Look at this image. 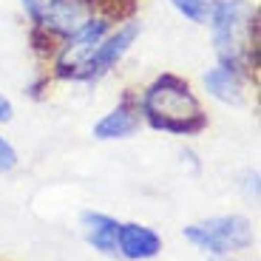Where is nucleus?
Listing matches in <instances>:
<instances>
[{"mask_svg": "<svg viewBox=\"0 0 261 261\" xmlns=\"http://www.w3.org/2000/svg\"><path fill=\"white\" fill-rule=\"evenodd\" d=\"M94 14H97V6H94L91 0H48L46 9L40 12V17L32 23L34 48L43 57H48L57 40L74 34Z\"/></svg>", "mask_w": 261, "mask_h": 261, "instance_id": "nucleus-4", "label": "nucleus"}, {"mask_svg": "<svg viewBox=\"0 0 261 261\" xmlns=\"http://www.w3.org/2000/svg\"><path fill=\"white\" fill-rule=\"evenodd\" d=\"M210 32L219 63L244 74L258 65V6L250 0H216Z\"/></svg>", "mask_w": 261, "mask_h": 261, "instance_id": "nucleus-2", "label": "nucleus"}, {"mask_svg": "<svg viewBox=\"0 0 261 261\" xmlns=\"http://www.w3.org/2000/svg\"><path fill=\"white\" fill-rule=\"evenodd\" d=\"M170 6L176 9L182 17H188L190 23L204 26V23L210 20V14H213L216 0H170Z\"/></svg>", "mask_w": 261, "mask_h": 261, "instance_id": "nucleus-11", "label": "nucleus"}, {"mask_svg": "<svg viewBox=\"0 0 261 261\" xmlns=\"http://www.w3.org/2000/svg\"><path fill=\"white\" fill-rule=\"evenodd\" d=\"M117 250H119V258L148 261V258H156L159 255V250H162V239H159L156 230L145 227V224L125 222V224H119Z\"/></svg>", "mask_w": 261, "mask_h": 261, "instance_id": "nucleus-8", "label": "nucleus"}, {"mask_svg": "<svg viewBox=\"0 0 261 261\" xmlns=\"http://www.w3.org/2000/svg\"><path fill=\"white\" fill-rule=\"evenodd\" d=\"M185 239L190 244H196L199 250L210 255H230L242 253L253 244V224L244 216H213L204 222L188 224L182 230Z\"/></svg>", "mask_w": 261, "mask_h": 261, "instance_id": "nucleus-5", "label": "nucleus"}, {"mask_svg": "<svg viewBox=\"0 0 261 261\" xmlns=\"http://www.w3.org/2000/svg\"><path fill=\"white\" fill-rule=\"evenodd\" d=\"M91 3L97 6V12H105L117 20L134 12V0H91Z\"/></svg>", "mask_w": 261, "mask_h": 261, "instance_id": "nucleus-12", "label": "nucleus"}, {"mask_svg": "<svg viewBox=\"0 0 261 261\" xmlns=\"http://www.w3.org/2000/svg\"><path fill=\"white\" fill-rule=\"evenodd\" d=\"M117 17L105 12H97L85 26H80L74 34L57 40L48 54V68H51V77L54 80H80L85 71L88 60L94 57V51L99 48L108 32L114 29Z\"/></svg>", "mask_w": 261, "mask_h": 261, "instance_id": "nucleus-3", "label": "nucleus"}, {"mask_svg": "<svg viewBox=\"0 0 261 261\" xmlns=\"http://www.w3.org/2000/svg\"><path fill=\"white\" fill-rule=\"evenodd\" d=\"M137 34H139V26L134 20H125L122 26L111 29L108 37H105L102 43H99V48L94 51V57L88 60V65H85V71L80 80H83V83H94V80L105 77L111 68H117V63L128 54V48L134 46Z\"/></svg>", "mask_w": 261, "mask_h": 261, "instance_id": "nucleus-6", "label": "nucleus"}, {"mask_svg": "<svg viewBox=\"0 0 261 261\" xmlns=\"http://www.w3.org/2000/svg\"><path fill=\"white\" fill-rule=\"evenodd\" d=\"M142 122H148L156 130L190 137L207 128V114H204L199 97L193 94L188 80L176 74H162L150 85H145L137 97Z\"/></svg>", "mask_w": 261, "mask_h": 261, "instance_id": "nucleus-1", "label": "nucleus"}, {"mask_svg": "<svg viewBox=\"0 0 261 261\" xmlns=\"http://www.w3.org/2000/svg\"><path fill=\"white\" fill-rule=\"evenodd\" d=\"M142 128V114H139L137 97H125L122 102L108 111L97 125H94V139L99 142H111V139H128Z\"/></svg>", "mask_w": 261, "mask_h": 261, "instance_id": "nucleus-7", "label": "nucleus"}, {"mask_svg": "<svg viewBox=\"0 0 261 261\" xmlns=\"http://www.w3.org/2000/svg\"><path fill=\"white\" fill-rule=\"evenodd\" d=\"M204 88L213 99L224 105H244L247 99V91H244V74L233 71L227 65H213L204 71Z\"/></svg>", "mask_w": 261, "mask_h": 261, "instance_id": "nucleus-10", "label": "nucleus"}, {"mask_svg": "<svg viewBox=\"0 0 261 261\" xmlns=\"http://www.w3.org/2000/svg\"><path fill=\"white\" fill-rule=\"evenodd\" d=\"M80 224H83V233H85V242L91 244L94 250H99L102 255H111L117 258L119 250H117V236H119V222L111 219L105 213H97V210H85L80 216Z\"/></svg>", "mask_w": 261, "mask_h": 261, "instance_id": "nucleus-9", "label": "nucleus"}, {"mask_svg": "<svg viewBox=\"0 0 261 261\" xmlns=\"http://www.w3.org/2000/svg\"><path fill=\"white\" fill-rule=\"evenodd\" d=\"M210 261H224L222 255H210Z\"/></svg>", "mask_w": 261, "mask_h": 261, "instance_id": "nucleus-16", "label": "nucleus"}, {"mask_svg": "<svg viewBox=\"0 0 261 261\" xmlns=\"http://www.w3.org/2000/svg\"><path fill=\"white\" fill-rule=\"evenodd\" d=\"M12 117H14V105L9 102L3 94H0V125H6V122H12Z\"/></svg>", "mask_w": 261, "mask_h": 261, "instance_id": "nucleus-15", "label": "nucleus"}, {"mask_svg": "<svg viewBox=\"0 0 261 261\" xmlns=\"http://www.w3.org/2000/svg\"><path fill=\"white\" fill-rule=\"evenodd\" d=\"M14 168H17V150L9 139L0 137V173H9Z\"/></svg>", "mask_w": 261, "mask_h": 261, "instance_id": "nucleus-13", "label": "nucleus"}, {"mask_svg": "<svg viewBox=\"0 0 261 261\" xmlns=\"http://www.w3.org/2000/svg\"><path fill=\"white\" fill-rule=\"evenodd\" d=\"M46 3H48V0H20V6H23V12L29 14V20H32V23L40 17V12L46 9Z\"/></svg>", "mask_w": 261, "mask_h": 261, "instance_id": "nucleus-14", "label": "nucleus"}]
</instances>
